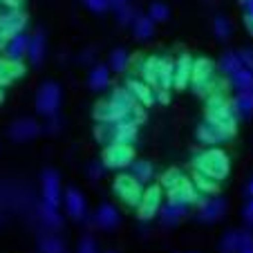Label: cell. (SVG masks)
I'll list each match as a JSON object with an SVG mask.
<instances>
[{"mask_svg":"<svg viewBox=\"0 0 253 253\" xmlns=\"http://www.w3.org/2000/svg\"><path fill=\"white\" fill-rule=\"evenodd\" d=\"M235 110L233 103L226 99V94H220V92H213V94L206 96V121L215 124L217 128L226 130L235 137V130H238V121H235Z\"/></svg>","mask_w":253,"mask_h":253,"instance_id":"obj_1","label":"cell"},{"mask_svg":"<svg viewBox=\"0 0 253 253\" xmlns=\"http://www.w3.org/2000/svg\"><path fill=\"white\" fill-rule=\"evenodd\" d=\"M193 166L195 170L204 172V175L213 177V179H224L231 172V159L222 148H206L202 153L193 155Z\"/></svg>","mask_w":253,"mask_h":253,"instance_id":"obj_2","label":"cell"},{"mask_svg":"<svg viewBox=\"0 0 253 253\" xmlns=\"http://www.w3.org/2000/svg\"><path fill=\"white\" fill-rule=\"evenodd\" d=\"M137 134H139V124H134V121L96 124L94 128L96 141H101L103 146H110V143H128V146H132L137 141Z\"/></svg>","mask_w":253,"mask_h":253,"instance_id":"obj_3","label":"cell"},{"mask_svg":"<svg viewBox=\"0 0 253 253\" xmlns=\"http://www.w3.org/2000/svg\"><path fill=\"white\" fill-rule=\"evenodd\" d=\"M217 65H215L211 58L200 56L193 61V74H191V87L197 96H209L215 87V81H217Z\"/></svg>","mask_w":253,"mask_h":253,"instance_id":"obj_4","label":"cell"},{"mask_svg":"<svg viewBox=\"0 0 253 253\" xmlns=\"http://www.w3.org/2000/svg\"><path fill=\"white\" fill-rule=\"evenodd\" d=\"M61 101H63L61 85L54 81H45L39 87V92H36V112L47 117V119L49 117H56L58 108H61Z\"/></svg>","mask_w":253,"mask_h":253,"instance_id":"obj_5","label":"cell"},{"mask_svg":"<svg viewBox=\"0 0 253 253\" xmlns=\"http://www.w3.org/2000/svg\"><path fill=\"white\" fill-rule=\"evenodd\" d=\"M112 191H115V195L119 197V200L124 202V204L134 206V209H137L139 202H141V197H143V191H146V188H143L132 175L124 172V175H119V177L115 179V184H112Z\"/></svg>","mask_w":253,"mask_h":253,"instance_id":"obj_6","label":"cell"},{"mask_svg":"<svg viewBox=\"0 0 253 253\" xmlns=\"http://www.w3.org/2000/svg\"><path fill=\"white\" fill-rule=\"evenodd\" d=\"M134 162V148L128 143H110L103 150V166L110 170H121L128 168Z\"/></svg>","mask_w":253,"mask_h":253,"instance_id":"obj_7","label":"cell"},{"mask_svg":"<svg viewBox=\"0 0 253 253\" xmlns=\"http://www.w3.org/2000/svg\"><path fill=\"white\" fill-rule=\"evenodd\" d=\"M110 101L115 105H119L121 110L130 117V121H134V124H141V121L146 119V108H143L126 87H117V90L110 94Z\"/></svg>","mask_w":253,"mask_h":253,"instance_id":"obj_8","label":"cell"},{"mask_svg":"<svg viewBox=\"0 0 253 253\" xmlns=\"http://www.w3.org/2000/svg\"><path fill=\"white\" fill-rule=\"evenodd\" d=\"M162 200H164V193H162V186L153 184L143 191V197L137 206V213H139V220L141 222H148L153 220L155 215H159L162 211Z\"/></svg>","mask_w":253,"mask_h":253,"instance_id":"obj_9","label":"cell"},{"mask_svg":"<svg viewBox=\"0 0 253 253\" xmlns=\"http://www.w3.org/2000/svg\"><path fill=\"white\" fill-rule=\"evenodd\" d=\"M197 206H200V211H197V217H200L202 222H206V224L222 220V217L226 215V209H229L226 200H224V197H220V195L202 197V202Z\"/></svg>","mask_w":253,"mask_h":253,"instance_id":"obj_10","label":"cell"},{"mask_svg":"<svg viewBox=\"0 0 253 253\" xmlns=\"http://www.w3.org/2000/svg\"><path fill=\"white\" fill-rule=\"evenodd\" d=\"M202 195L200 191L195 188V184L191 179L184 177L182 182L177 184L175 188L168 191V204H179V206H193V204H200Z\"/></svg>","mask_w":253,"mask_h":253,"instance_id":"obj_11","label":"cell"},{"mask_svg":"<svg viewBox=\"0 0 253 253\" xmlns=\"http://www.w3.org/2000/svg\"><path fill=\"white\" fill-rule=\"evenodd\" d=\"M41 182H43V202L52 209H58L63 202V191H61V175L52 168L43 172L41 177Z\"/></svg>","mask_w":253,"mask_h":253,"instance_id":"obj_12","label":"cell"},{"mask_svg":"<svg viewBox=\"0 0 253 253\" xmlns=\"http://www.w3.org/2000/svg\"><path fill=\"white\" fill-rule=\"evenodd\" d=\"M63 204H65V213L67 217H72V220L77 222H83L87 215V202L85 197H83V193L79 191V188H67L65 193H63Z\"/></svg>","mask_w":253,"mask_h":253,"instance_id":"obj_13","label":"cell"},{"mask_svg":"<svg viewBox=\"0 0 253 253\" xmlns=\"http://www.w3.org/2000/svg\"><path fill=\"white\" fill-rule=\"evenodd\" d=\"M195 137H197V141L204 143V146H217V143H224V141H229V139H233V134L222 130V128H217L215 124H211V121L204 119L200 126H197Z\"/></svg>","mask_w":253,"mask_h":253,"instance_id":"obj_14","label":"cell"},{"mask_svg":"<svg viewBox=\"0 0 253 253\" xmlns=\"http://www.w3.org/2000/svg\"><path fill=\"white\" fill-rule=\"evenodd\" d=\"M41 128L43 126H39V121L29 119V117H25V119H16L14 124L9 126V137L11 141H32V139H36L41 134Z\"/></svg>","mask_w":253,"mask_h":253,"instance_id":"obj_15","label":"cell"},{"mask_svg":"<svg viewBox=\"0 0 253 253\" xmlns=\"http://www.w3.org/2000/svg\"><path fill=\"white\" fill-rule=\"evenodd\" d=\"M124 87L139 101V103L143 105V108H150L153 103H157V101H155V90L146 81H141L137 74H130V77L126 79V85Z\"/></svg>","mask_w":253,"mask_h":253,"instance_id":"obj_16","label":"cell"},{"mask_svg":"<svg viewBox=\"0 0 253 253\" xmlns=\"http://www.w3.org/2000/svg\"><path fill=\"white\" fill-rule=\"evenodd\" d=\"M94 119H96V124H119V121H130V117L121 110L119 105H115L110 99H108V101L96 103Z\"/></svg>","mask_w":253,"mask_h":253,"instance_id":"obj_17","label":"cell"},{"mask_svg":"<svg viewBox=\"0 0 253 253\" xmlns=\"http://www.w3.org/2000/svg\"><path fill=\"white\" fill-rule=\"evenodd\" d=\"M191 74H193V58L191 54H179L175 61V74H172V87L175 90H184L191 85Z\"/></svg>","mask_w":253,"mask_h":253,"instance_id":"obj_18","label":"cell"},{"mask_svg":"<svg viewBox=\"0 0 253 253\" xmlns=\"http://www.w3.org/2000/svg\"><path fill=\"white\" fill-rule=\"evenodd\" d=\"M159 63H162V56H157V54H153V56H148V58H137V77L148 83L153 90H157Z\"/></svg>","mask_w":253,"mask_h":253,"instance_id":"obj_19","label":"cell"},{"mask_svg":"<svg viewBox=\"0 0 253 253\" xmlns=\"http://www.w3.org/2000/svg\"><path fill=\"white\" fill-rule=\"evenodd\" d=\"M119 222H121V215H119V211H117L112 204H101L99 209H96L94 224L99 226V229L112 231V229H117V226H119Z\"/></svg>","mask_w":253,"mask_h":253,"instance_id":"obj_20","label":"cell"},{"mask_svg":"<svg viewBox=\"0 0 253 253\" xmlns=\"http://www.w3.org/2000/svg\"><path fill=\"white\" fill-rule=\"evenodd\" d=\"M45 54H47V39H45L43 32H36L29 36V52H27V58L34 67L43 65L45 61Z\"/></svg>","mask_w":253,"mask_h":253,"instance_id":"obj_21","label":"cell"},{"mask_svg":"<svg viewBox=\"0 0 253 253\" xmlns=\"http://www.w3.org/2000/svg\"><path fill=\"white\" fill-rule=\"evenodd\" d=\"M29 52V36L27 34H18L14 39L9 41V45L5 47V58L7 61H16V63H23L27 58Z\"/></svg>","mask_w":253,"mask_h":253,"instance_id":"obj_22","label":"cell"},{"mask_svg":"<svg viewBox=\"0 0 253 253\" xmlns=\"http://www.w3.org/2000/svg\"><path fill=\"white\" fill-rule=\"evenodd\" d=\"M188 213V206H179V204H164L162 211H159V222H162V226H166V229H170V226L179 224L182 222V217H186Z\"/></svg>","mask_w":253,"mask_h":253,"instance_id":"obj_23","label":"cell"},{"mask_svg":"<svg viewBox=\"0 0 253 253\" xmlns=\"http://www.w3.org/2000/svg\"><path fill=\"white\" fill-rule=\"evenodd\" d=\"M128 175H132L141 186H146L148 182H153L155 166L150 162H146V159H134V162L128 166Z\"/></svg>","mask_w":253,"mask_h":253,"instance_id":"obj_24","label":"cell"},{"mask_svg":"<svg viewBox=\"0 0 253 253\" xmlns=\"http://www.w3.org/2000/svg\"><path fill=\"white\" fill-rule=\"evenodd\" d=\"M87 85L94 92H103L110 85V67L108 65H94L87 74Z\"/></svg>","mask_w":253,"mask_h":253,"instance_id":"obj_25","label":"cell"},{"mask_svg":"<svg viewBox=\"0 0 253 253\" xmlns=\"http://www.w3.org/2000/svg\"><path fill=\"white\" fill-rule=\"evenodd\" d=\"M231 103H233V110L238 117H242V119H251L253 117V90L238 92Z\"/></svg>","mask_w":253,"mask_h":253,"instance_id":"obj_26","label":"cell"},{"mask_svg":"<svg viewBox=\"0 0 253 253\" xmlns=\"http://www.w3.org/2000/svg\"><path fill=\"white\" fill-rule=\"evenodd\" d=\"M172 74H175V61L168 56H162L157 72V90H170L172 87Z\"/></svg>","mask_w":253,"mask_h":253,"instance_id":"obj_27","label":"cell"},{"mask_svg":"<svg viewBox=\"0 0 253 253\" xmlns=\"http://www.w3.org/2000/svg\"><path fill=\"white\" fill-rule=\"evenodd\" d=\"M153 34H155V23L150 20V16H143V14H139L137 16V20L132 23V36L137 41H148V39H153Z\"/></svg>","mask_w":253,"mask_h":253,"instance_id":"obj_28","label":"cell"},{"mask_svg":"<svg viewBox=\"0 0 253 253\" xmlns=\"http://www.w3.org/2000/svg\"><path fill=\"white\" fill-rule=\"evenodd\" d=\"M193 184H195V188L200 191V195H215V193L220 191V182L217 179H213V177L204 175V172L195 170L193 172Z\"/></svg>","mask_w":253,"mask_h":253,"instance_id":"obj_29","label":"cell"},{"mask_svg":"<svg viewBox=\"0 0 253 253\" xmlns=\"http://www.w3.org/2000/svg\"><path fill=\"white\" fill-rule=\"evenodd\" d=\"M39 251L41 253H67V247L56 233H43L39 238Z\"/></svg>","mask_w":253,"mask_h":253,"instance_id":"obj_30","label":"cell"},{"mask_svg":"<svg viewBox=\"0 0 253 253\" xmlns=\"http://www.w3.org/2000/svg\"><path fill=\"white\" fill-rule=\"evenodd\" d=\"M217 70L224 74L226 79L233 77L238 70H242V61H240V54L238 52H224L220 58V63H217Z\"/></svg>","mask_w":253,"mask_h":253,"instance_id":"obj_31","label":"cell"},{"mask_svg":"<svg viewBox=\"0 0 253 253\" xmlns=\"http://www.w3.org/2000/svg\"><path fill=\"white\" fill-rule=\"evenodd\" d=\"M39 217L47 229H61L63 226V217H61V213H58V209H52V206H47L45 202L39 206Z\"/></svg>","mask_w":253,"mask_h":253,"instance_id":"obj_32","label":"cell"},{"mask_svg":"<svg viewBox=\"0 0 253 253\" xmlns=\"http://www.w3.org/2000/svg\"><path fill=\"white\" fill-rule=\"evenodd\" d=\"M229 85L235 87L238 92H247V90H253V72L247 70V67H242V70H238L233 74V77H229Z\"/></svg>","mask_w":253,"mask_h":253,"instance_id":"obj_33","label":"cell"},{"mask_svg":"<svg viewBox=\"0 0 253 253\" xmlns=\"http://www.w3.org/2000/svg\"><path fill=\"white\" fill-rule=\"evenodd\" d=\"M130 63H132V58H130V54L126 52L124 47H117L110 52V61H108V67H110L112 72H126L130 67Z\"/></svg>","mask_w":253,"mask_h":253,"instance_id":"obj_34","label":"cell"},{"mask_svg":"<svg viewBox=\"0 0 253 253\" xmlns=\"http://www.w3.org/2000/svg\"><path fill=\"white\" fill-rule=\"evenodd\" d=\"M148 16L153 23H166L170 18V7L166 2H162V0H153L148 7Z\"/></svg>","mask_w":253,"mask_h":253,"instance_id":"obj_35","label":"cell"},{"mask_svg":"<svg viewBox=\"0 0 253 253\" xmlns=\"http://www.w3.org/2000/svg\"><path fill=\"white\" fill-rule=\"evenodd\" d=\"M240 238H242V231H226L220 242V251L222 253H238Z\"/></svg>","mask_w":253,"mask_h":253,"instance_id":"obj_36","label":"cell"},{"mask_svg":"<svg viewBox=\"0 0 253 253\" xmlns=\"http://www.w3.org/2000/svg\"><path fill=\"white\" fill-rule=\"evenodd\" d=\"M231 32H233L231 20L226 18V16H215V18H213V34H215V36H217L220 41H229L231 39Z\"/></svg>","mask_w":253,"mask_h":253,"instance_id":"obj_37","label":"cell"},{"mask_svg":"<svg viewBox=\"0 0 253 253\" xmlns=\"http://www.w3.org/2000/svg\"><path fill=\"white\" fill-rule=\"evenodd\" d=\"M182 179H184V172L179 170V168H168V170L162 175V188L170 191V188H175Z\"/></svg>","mask_w":253,"mask_h":253,"instance_id":"obj_38","label":"cell"},{"mask_svg":"<svg viewBox=\"0 0 253 253\" xmlns=\"http://www.w3.org/2000/svg\"><path fill=\"white\" fill-rule=\"evenodd\" d=\"M115 14H117V20H119L121 27H132V23L137 20V16H139V14H137V9H134V7L130 5V2L124 7V9L115 11Z\"/></svg>","mask_w":253,"mask_h":253,"instance_id":"obj_39","label":"cell"},{"mask_svg":"<svg viewBox=\"0 0 253 253\" xmlns=\"http://www.w3.org/2000/svg\"><path fill=\"white\" fill-rule=\"evenodd\" d=\"M23 11H14V9H2L0 11V29H5L7 25L16 23L18 18H23Z\"/></svg>","mask_w":253,"mask_h":253,"instance_id":"obj_40","label":"cell"},{"mask_svg":"<svg viewBox=\"0 0 253 253\" xmlns=\"http://www.w3.org/2000/svg\"><path fill=\"white\" fill-rule=\"evenodd\" d=\"M77 253H99V247H96V240L92 235H83L81 242L77 247Z\"/></svg>","mask_w":253,"mask_h":253,"instance_id":"obj_41","label":"cell"},{"mask_svg":"<svg viewBox=\"0 0 253 253\" xmlns=\"http://www.w3.org/2000/svg\"><path fill=\"white\" fill-rule=\"evenodd\" d=\"M83 5L92 11V14H103L110 9V0H83Z\"/></svg>","mask_w":253,"mask_h":253,"instance_id":"obj_42","label":"cell"},{"mask_svg":"<svg viewBox=\"0 0 253 253\" xmlns=\"http://www.w3.org/2000/svg\"><path fill=\"white\" fill-rule=\"evenodd\" d=\"M2 65L7 67V72L11 74V79H23L25 77V65H23V63H16V61H7V58H2Z\"/></svg>","mask_w":253,"mask_h":253,"instance_id":"obj_43","label":"cell"},{"mask_svg":"<svg viewBox=\"0 0 253 253\" xmlns=\"http://www.w3.org/2000/svg\"><path fill=\"white\" fill-rule=\"evenodd\" d=\"M238 253H253V233H251V231H242Z\"/></svg>","mask_w":253,"mask_h":253,"instance_id":"obj_44","label":"cell"},{"mask_svg":"<svg viewBox=\"0 0 253 253\" xmlns=\"http://www.w3.org/2000/svg\"><path fill=\"white\" fill-rule=\"evenodd\" d=\"M238 54H240V61H242V67L253 72V47H244Z\"/></svg>","mask_w":253,"mask_h":253,"instance_id":"obj_45","label":"cell"},{"mask_svg":"<svg viewBox=\"0 0 253 253\" xmlns=\"http://www.w3.org/2000/svg\"><path fill=\"white\" fill-rule=\"evenodd\" d=\"M0 7H2V9L23 11V7H25V0H0Z\"/></svg>","mask_w":253,"mask_h":253,"instance_id":"obj_46","label":"cell"},{"mask_svg":"<svg viewBox=\"0 0 253 253\" xmlns=\"http://www.w3.org/2000/svg\"><path fill=\"white\" fill-rule=\"evenodd\" d=\"M242 217H244V222H247L249 226H253V197H249V202L244 204V209H242Z\"/></svg>","mask_w":253,"mask_h":253,"instance_id":"obj_47","label":"cell"},{"mask_svg":"<svg viewBox=\"0 0 253 253\" xmlns=\"http://www.w3.org/2000/svg\"><path fill=\"white\" fill-rule=\"evenodd\" d=\"M103 170H105V166L103 164H90V168H87V175H90V179H101L103 177Z\"/></svg>","mask_w":253,"mask_h":253,"instance_id":"obj_48","label":"cell"},{"mask_svg":"<svg viewBox=\"0 0 253 253\" xmlns=\"http://www.w3.org/2000/svg\"><path fill=\"white\" fill-rule=\"evenodd\" d=\"M61 126H63V121L58 119V117H49L47 126H43V128H45V132H49V134H56L58 130H61Z\"/></svg>","mask_w":253,"mask_h":253,"instance_id":"obj_49","label":"cell"},{"mask_svg":"<svg viewBox=\"0 0 253 253\" xmlns=\"http://www.w3.org/2000/svg\"><path fill=\"white\" fill-rule=\"evenodd\" d=\"M11 81H14V79H11V74L7 72V67L2 65V58H0V87H7Z\"/></svg>","mask_w":253,"mask_h":253,"instance_id":"obj_50","label":"cell"},{"mask_svg":"<svg viewBox=\"0 0 253 253\" xmlns=\"http://www.w3.org/2000/svg\"><path fill=\"white\" fill-rule=\"evenodd\" d=\"M155 101L166 105L168 101H170V92H168V90H155Z\"/></svg>","mask_w":253,"mask_h":253,"instance_id":"obj_51","label":"cell"},{"mask_svg":"<svg viewBox=\"0 0 253 253\" xmlns=\"http://www.w3.org/2000/svg\"><path fill=\"white\" fill-rule=\"evenodd\" d=\"M126 5H128V0H110V9H115V11L124 9Z\"/></svg>","mask_w":253,"mask_h":253,"instance_id":"obj_52","label":"cell"},{"mask_svg":"<svg viewBox=\"0 0 253 253\" xmlns=\"http://www.w3.org/2000/svg\"><path fill=\"white\" fill-rule=\"evenodd\" d=\"M240 5L244 7L247 16H253V0H240Z\"/></svg>","mask_w":253,"mask_h":253,"instance_id":"obj_53","label":"cell"},{"mask_svg":"<svg viewBox=\"0 0 253 253\" xmlns=\"http://www.w3.org/2000/svg\"><path fill=\"white\" fill-rule=\"evenodd\" d=\"M244 25H247L249 34H253V16H247V14H244Z\"/></svg>","mask_w":253,"mask_h":253,"instance_id":"obj_54","label":"cell"},{"mask_svg":"<svg viewBox=\"0 0 253 253\" xmlns=\"http://www.w3.org/2000/svg\"><path fill=\"white\" fill-rule=\"evenodd\" d=\"M247 195H249V197H253V177L249 179V184H247Z\"/></svg>","mask_w":253,"mask_h":253,"instance_id":"obj_55","label":"cell"},{"mask_svg":"<svg viewBox=\"0 0 253 253\" xmlns=\"http://www.w3.org/2000/svg\"><path fill=\"white\" fill-rule=\"evenodd\" d=\"M2 99H5V92H2V87H0V103H2Z\"/></svg>","mask_w":253,"mask_h":253,"instance_id":"obj_56","label":"cell"},{"mask_svg":"<svg viewBox=\"0 0 253 253\" xmlns=\"http://www.w3.org/2000/svg\"><path fill=\"white\" fill-rule=\"evenodd\" d=\"M108 253H117V251H108Z\"/></svg>","mask_w":253,"mask_h":253,"instance_id":"obj_57","label":"cell"},{"mask_svg":"<svg viewBox=\"0 0 253 253\" xmlns=\"http://www.w3.org/2000/svg\"><path fill=\"white\" fill-rule=\"evenodd\" d=\"M188 253H195V251H188Z\"/></svg>","mask_w":253,"mask_h":253,"instance_id":"obj_58","label":"cell"}]
</instances>
